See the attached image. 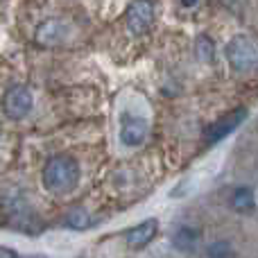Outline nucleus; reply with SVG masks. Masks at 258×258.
Returning a JSON list of instances; mask_svg holds the SVG:
<instances>
[{
    "mask_svg": "<svg viewBox=\"0 0 258 258\" xmlns=\"http://www.w3.org/2000/svg\"><path fill=\"white\" fill-rule=\"evenodd\" d=\"M231 209L236 211V213H254L256 211V192L254 188L249 186H238L236 190L231 192Z\"/></svg>",
    "mask_w": 258,
    "mask_h": 258,
    "instance_id": "nucleus-10",
    "label": "nucleus"
},
{
    "mask_svg": "<svg viewBox=\"0 0 258 258\" xmlns=\"http://www.w3.org/2000/svg\"><path fill=\"white\" fill-rule=\"evenodd\" d=\"M150 125L145 118L132 116V113H122L120 116V141L125 147H138L145 143Z\"/></svg>",
    "mask_w": 258,
    "mask_h": 258,
    "instance_id": "nucleus-6",
    "label": "nucleus"
},
{
    "mask_svg": "<svg viewBox=\"0 0 258 258\" xmlns=\"http://www.w3.org/2000/svg\"><path fill=\"white\" fill-rule=\"evenodd\" d=\"M197 0H181V7H195Z\"/></svg>",
    "mask_w": 258,
    "mask_h": 258,
    "instance_id": "nucleus-16",
    "label": "nucleus"
},
{
    "mask_svg": "<svg viewBox=\"0 0 258 258\" xmlns=\"http://www.w3.org/2000/svg\"><path fill=\"white\" fill-rule=\"evenodd\" d=\"M34 107V98H32V91L23 84H14L5 91L3 95V111L7 118L12 120H23L27 113Z\"/></svg>",
    "mask_w": 258,
    "mask_h": 258,
    "instance_id": "nucleus-3",
    "label": "nucleus"
},
{
    "mask_svg": "<svg viewBox=\"0 0 258 258\" xmlns=\"http://www.w3.org/2000/svg\"><path fill=\"white\" fill-rule=\"evenodd\" d=\"M63 224H66L68 229H73V231H86V229L93 227V218H91L89 211L75 209V211H71V213L66 215Z\"/></svg>",
    "mask_w": 258,
    "mask_h": 258,
    "instance_id": "nucleus-11",
    "label": "nucleus"
},
{
    "mask_svg": "<svg viewBox=\"0 0 258 258\" xmlns=\"http://www.w3.org/2000/svg\"><path fill=\"white\" fill-rule=\"evenodd\" d=\"M195 57L202 63H213L215 61V43L209 34H200L195 39Z\"/></svg>",
    "mask_w": 258,
    "mask_h": 258,
    "instance_id": "nucleus-12",
    "label": "nucleus"
},
{
    "mask_svg": "<svg viewBox=\"0 0 258 258\" xmlns=\"http://www.w3.org/2000/svg\"><path fill=\"white\" fill-rule=\"evenodd\" d=\"M36 41L41 45H57L68 36V23L61 18H45L39 27H36Z\"/></svg>",
    "mask_w": 258,
    "mask_h": 258,
    "instance_id": "nucleus-8",
    "label": "nucleus"
},
{
    "mask_svg": "<svg viewBox=\"0 0 258 258\" xmlns=\"http://www.w3.org/2000/svg\"><path fill=\"white\" fill-rule=\"evenodd\" d=\"M220 5H222L224 9H227L229 14H233V16L242 18L247 14V7H249V0H220Z\"/></svg>",
    "mask_w": 258,
    "mask_h": 258,
    "instance_id": "nucleus-14",
    "label": "nucleus"
},
{
    "mask_svg": "<svg viewBox=\"0 0 258 258\" xmlns=\"http://www.w3.org/2000/svg\"><path fill=\"white\" fill-rule=\"evenodd\" d=\"M125 25L134 36H143L154 25V3L152 0H134L125 12Z\"/></svg>",
    "mask_w": 258,
    "mask_h": 258,
    "instance_id": "nucleus-4",
    "label": "nucleus"
},
{
    "mask_svg": "<svg viewBox=\"0 0 258 258\" xmlns=\"http://www.w3.org/2000/svg\"><path fill=\"white\" fill-rule=\"evenodd\" d=\"M227 61L236 73H247L258 63V50L254 41L245 34H236L227 45Z\"/></svg>",
    "mask_w": 258,
    "mask_h": 258,
    "instance_id": "nucleus-2",
    "label": "nucleus"
},
{
    "mask_svg": "<svg viewBox=\"0 0 258 258\" xmlns=\"http://www.w3.org/2000/svg\"><path fill=\"white\" fill-rule=\"evenodd\" d=\"M0 258H18V254L12 247H0Z\"/></svg>",
    "mask_w": 258,
    "mask_h": 258,
    "instance_id": "nucleus-15",
    "label": "nucleus"
},
{
    "mask_svg": "<svg viewBox=\"0 0 258 258\" xmlns=\"http://www.w3.org/2000/svg\"><path fill=\"white\" fill-rule=\"evenodd\" d=\"M82 177L80 163H77L73 156L68 154H57L52 159H48V163L43 165V174H41V181L43 188L52 195H68L77 188Z\"/></svg>",
    "mask_w": 258,
    "mask_h": 258,
    "instance_id": "nucleus-1",
    "label": "nucleus"
},
{
    "mask_svg": "<svg viewBox=\"0 0 258 258\" xmlns=\"http://www.w3.org/2000/svg\"><path fill=\"white\" fill-rule=\"evenodd\" d=\"M236 249L229 240H213L206 247V258H233Z\"/></svg>",
    "mask_w": 258,
    "mask_h": 258,
    "instance_id": "nucleus-13",
    "label": "nucleus"
},
{
    "mask_svg": "<svg viewBox=\"0 0 258 258\" xmlns=\"http://www.w3.org/2000/svg\"><path fill=\"white\" fill-rule=\"evenodd\" d=\"M156 233H159V220L154 218L143 220V222H138L136 227H132L125 233V242L129 249H143V247H147L154 240Z\"/></svg>",
    "mask_w": 258,
    "mask_h": 258,
    "instance_id": "nucleus-7",
    "label": "nucleus"
},
{
    "mask_svg": "<svg viewBox=\"0 0 258 258\" xmlns=\"http://www.w3.org/2000/svg\"><path fill=\"white\" fill-rule=\"evenodd\" d=\"M200 240H202V233L195 227H179L172 233V238H170L172 247L177 251H181V254H192L200 247Z\"/></svg>",
    "mask_w": 258,
    "mask_h": 258,
    "instance_id": "nucleus-9",
    "label": "nucleus"
},
{
    "mask_svg": "<svg viewBox=\"0 0 258 258\" xmlns=\"http://www.w3.org/2000/svg\"><path fill=\"white\" fill-rule=\"evenodd\" d=\"M245 118H247V109L245 107H238V109H233V111H229L227 116L218 118L211 127H206V132H204L206 143H209V145H215V143L224 141L229 134H233L238 127L242 125Z\"/></svg>",
    "mask_w": 258,
    "mask_h": 258,
    "instance_id": "nucleus-5",
    "label": "nucleus"
}]
</instances>
